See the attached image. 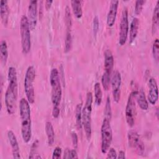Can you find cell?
<instances>
[{
  "mask_svg": "<svg viewBox=\"0 0 159 159\" xmlns=\"http://www.w3.org/2000/svg\"><path fill=\"white\" fill-rule=\"evenodd\" d=\"M8 57V50L7 43L5 40H2L0 45V58L1 62L6 65Z\"/></svg>",
  "mask_w": 159,
  "mask_h": 159,
  "instance_id": "cb8c5ba5",
  "label": "cell"
},
{
  "mask_svg": "<svg viewBox=\"0 0 159 159\" xmlns=\"http://www.w3.org/2000/svg\"><path fill=\"white\" fill-rule=\"evenodd\" d=\"M148 100L149 102L154 105L158 101V86L157 83L155 78H150L148 80Z\"/></svg>",
  "mask_w": 159,
  "mask_h": 159,
  "instance_id": "5bb4252c",
  "label": "cell"
},
{
  "mask_svg": "<svg viewBox=\"0 0 159 159\" xmlns=\"http://www.w3.org/2000/svg\"><path fill=\"white\" fill-rule=\"evenodd\" d=\"M20 34L21 37V45L22 52L27 54L31 48L30 27L27 16L23 15L20 21Z\"/></svg>",
  "mask_w": 159,
  "mask_h": 159,
  "instance_id": "277c9868",
  "label": "cell"
},
{
  "mask_svg": "<svg viewBox=\"0 0 159 159\" xmlns=\"http://www.w3.org/2000/svg\"><path fill=\"white\" fill-rule=\"evenodd\" d=\"M112 93L114 101L117 103L120 99V87H121V75L119 71L116 70L113 72L111 80Z\"/></svg>",
  "mask_w": 159,
  "mask_h": 159,
  "instance_id": "9c48e42d",
  "label": "cell"
},
{
  "mask_svg": "<svg viewBox=\"0 0 159 159\" xmlns=\"http://www.w3.org/2000/svg\"><path fill=\"white\" fill-rule=\"evenodd\" d=\"M139 27V20L137 17H134L130 23L129 32V42L132 43L135 39Z\"/></svg>",
  "mask_w": 159,
  "mask_h": 159,
  "instance_id": "d6986e66",
  "label": "cell"
},
{
  "mask_svg": "<svg viewBox=\"0 0 159 159\" xmlns=\"http://www.w3.org/2000/svg\"><path fill=\"white\" fill-rule=\"evenodd\" d=\"M35 69L33 66H29L25 72L24 87L27 99L30 104H33L35 101V92L34 82L35 78Z\"/></svg>",
  "mask_w": 159,
  "mask_h": 159,
  "instance_id": "5b68a950",
  "label": "cell"
},
{
  "mask_svg": "<svg viewBox=\"0 0 159 159\" xmlns=\"http://www.w3.org/2000/svg\"><path fill=\"white\" fill-rule=\"evenodd\" d=\"M159 24V1L157 2L153 9L152 20V34H155L158 29Z\"/></svg>",
  "mask_w": 159,
  "mask_h": 159,
  "instance_id": "ffe728a7",
  "label": "cell"
},
{
  "mask_svg": "<svg viewBox=\"0 0 159 159\" xmlns=\"http://www.w3.org/2000/svg\"><path fill=\"white\" fill-rule=\"evenodd\" d=\"M94 90L95 96V103L97 106H99L101 104L102 98V93L99 83L97 82L95 83L94 86Z\"/></svg>",
  "mask_w": 159,
  "mask_h": 159,
  "instance_id": "484cf974",
  "label": "cell"
},
{
  "mask_svg": "<svg viewBox=\"0 0 159 159\" xmlns=\"http://www.w3.org/2000/svg\"><path fill=\"white\" fill-rule=\"evenodd\" d=\"M38 143H39V141H38L37 140H35V141L33 143V144H32V147H31V150H30V155H29V158H32V156H33L32 155H34L35 152V150H36V148H37V147Z\"/></svg>",
  "mask_w": 159,
  "mask_h": 159,
  "instance_id": "d590c367",
  "label": "cell"
},
{
  "mask_svg": "<svg viewBox=\"0 0 159 159\" xmlns=\"http://www.w3.org/2000/svg\"><path fill=\"white\" fill-rule=\"evenodd\" d=\"M65 21L66 26V31H71L70 30L71 27V16L70 9L68 6H66L65 11Z\"/></svg>",
  "mask_w": 159,
  "mask_h": 159,
  "instance_id": "4316f807",
  "label": "cell"
},
{
  "mask_svg": "<svg viewBox=\"0 0 159 159\" xmlns=\"http://www.w3.org/2000/svg\"><path fill=\"white\" fill-rule=\"evenodd\" d=\"M50 83L52 88V102L53 108L60 107L62 92L59 73L57 68H53L50 71Z\"/></svg>",
  "mask_w": 159,
  "mask_h": 159,
  "instance_id": "3957f363",
  "label": "cell"
},
{
  "mask_svg": "<svg viewBox=\"0 0 159 159\" xmlns=\"http://www.w3.org/2000/svg\"><path fill=\"white\" fill-rule=\"evenodd\" d=\"M52 2H53V1H50V0L46 1L45 2V8L47 10H48L50 8Z\"/></svg>",
  "mask_w": 159,
  "mask_h": 159,
  "instance_id": "f35d334b",
  "label": "cell"
},
{
  "mask_svg": "<svg viewBox=\"0 0 159 159\" xmlns=\"http://www.w3.org/2000/svg\"><path fill=\"white\" fill-rule=\"evenodd\" d=\"M118 158H125V152L122 150L120 151L119 154H118V157H117Z\"/></svg>",
  "mask_w": 159,
  "mask_h": 159,
  "instance_id": "60d3db41",
  "label": "cell"
},
{
  "mask_svg": "<svg viewBox=\"0 0 159 159\" xmlns=\"http://www.w3.org/2000/svg\"><path fill=\"white\" fill-rule=\"evenodd\" d=\"M152 52L153 58L157 61H158L159 58V41L158 39H156L153 42L152 46Z\"/></svg>",
  "mask_w": 159,
  "mask_h": 159,
  "instance_id": "4dcf8cb0",
  "label": "cell"
},
{
  "mask_svg": "<svg viewBox=\"0 0 159 159\" xmlns=\"http://www.w3.org/2000/svg\"><path fill=\"white\" fill-rule=\"evenodd\" d=\"M71 8L73 12L75 17L78 19L81 17L83 15V11H82V6L81 1L78 0H73L71 1Z\"/></svg>",
  "mask_w": 159,
  "mask_h": 159,
  "instance_id": "603a6c76",
  "label": "cell"
},
{
  "mask_svg": "<svg viewBox=\"0 0 159 159\" xmlns=\"http://www.w3.org/2000/svg\"><path fill=\"white\" fill-rule=\"evenodd\" d=\"M82 102L77 104L75 109L76 124L78 129H81L82 127Z\"/></svg>",
  "mask_w": 159,
  "mask_h": 159,
  "instance_id": "d4e9b609",
  "label": "cell"
},
{
  "mask_svg": "<svg viewBox=\"0 0 159 159\" xmlns=\"http://www.w3.org/2000/svg\"><path fill=\"white\" fill-rule=\"evenodd\" d=\"M137 101L139 106L141 108V109L146 111L148 109V103L146 99L145 92L142 89L140 90L139 92H137Z\"/></svg>",
  "mask_w": 159,
  "mask_h": 159,
  "instance_id": "7402d4cb",
  "label": "cell"
},
{
  "mask_svg": "<svg viewBox=\"0 0 159 159\" xmlns=\"http://www.w3.org/2000/svg\"><path fill=\"white\" fill-rule=\"evenodd\" d=\"M145 2V1H143V0L136 1L135 4V13L136 14L138 15L140 14Z\"/></svg>",
  "mask_w": 159,
  "mask_h": 159,
  "instance_id": "1f68e13d",
  "label": "cell"
},
{
  "mask_svg": "<svg viewBox=\"0 0 159 159\" xmlns=\"http://www.w3.org/2000/svg\"><path fill=\"white\" fill-rule=\"evenodd\" d=\"M129 32V20H128V11L126 8H124L122 12L121 19L120 22L119 37V43L120 45H124L127 40Z\"/></svg>",
  "mask_w": 159,
  "mask_h": 159,
  "instance_id": "ba28073f",
  "label": "cell"
},
{
  "mask_svg": "<svg viewBox=\"0 0 159 159\" xmlns=\"http://www.w3.org/2000/svg\"><path fill=\"white\" fill-rule=\"evenodd\" d=\"M19 112L21 119V134L25 143H28L32 137L31 115L29 102L22 98L19 102Z\"/></svg>",
  "mask_w": 159,
  "mask_h": 159,
  "instance_id": "6da1fadb",
  "label": "cell"
},
{
  "mask_svg": "<svg viewBox=\"0 0 159 159\" xmlns=\"http://www.w3.org/2000/svg\"><path fill=\"white\" fill-rule=\"evenodd\" d=\"M71 139H72V143H73V145L75 147V148H76L78 147V136L76 135V133L73 132L71 134Z\"/></svg>",
  "mask_w": 159,
  "mask_h": 159,
  "instance_id": "8d00e7d4",
  "label": "cell"
},
{
  "mask_svg": "<svg viewBox=\"0 0 159 159\" xmlns=\"http://www.w3.org/2000/svg\"><path fill=\"white\" fill-rule=\"evenodd\" d=\"M119 5V1L112 0L111 1L110 7L107 15V24L109 27H112L115 23L117 8Z\"/></svg>",
  "mask_w": 159,
  "mask_h": 159,
  "instance_id": "9a60e30c",
  "label": "cell"
},
{
  "mask_svg": "<svg viewBox=\"0 0 159 159\" xmlns=\"http://www.w3.org/2000/svg\"><path fill=\"white\" fill-rule=\"evenodd\" d=\"M0 15L2 24L6 26L8 23L9 16V8L6 0H1L0 2Z\"/></svg>",
  "mask_w": 159,
  "mask_h": 159,
  "instance_id": "ac0fdd59",
  "label": "cell"
},
{
  "mask_svg": "<svg viewBox=\"0 0 159 159\" xmlns=\"http://www.w3.org/2000/svg\"><path fill=\"white\" fill-rule=\"evenodd\" d=\"M71 43H72V40H71V31H66L65 41V50H64V52L65 53H67L70 50L71 47Z\"/></svg>",
  "mask_w": 159,
  "mask_h": 159,
  "instance_id": "f546056e",
  "label": "cell"
},
{
  "mask_svg": "<svg viewBox=\"0 0 159 159\" xmlns=\"http://www.w3.org/2000/svg\"><path fill=\"white\" fill-rule=\"evenodd\" d=\"M104 73L111 76L114 68V60L113 55L109 49H106L104 53Z\"/></svg>",
  "mask_w": 159,
  "mask_h": 159,
  "instance_id": "e0dca14e",
  "label": "cell"
},
{
  "mask_svg": "<svg viewBox=\"0 0 159 159\" xmlns=\"http://www.w3.org/2000/svg\"><path fill=\"white\" fill-rule=\"evenodd\" d=\"M137 91H136L130 93L125 107V119L128 125L130 127H133L135 124L136 116L135 98L137 97Z\"/></svg>",
  "mask_w": 159,
  "mask_h": 159,
  "instance_id": "52a82bcc",
  "label": "cell"
},
{
  "mask_svg": "<svg viewBox=\"0 0 159 159\" xmlns=\"http://www.w3.org/2000/svg\"><path fill=\"white\" fill-rule=\"evenodd\" d=\"M104 118L107 119L111 120V117H112V111H111V100H110L109 96L107 97L106 105H105V107H104Z\"/></svg>",
  "mask_w": 159,
  "mask_h": 159,
  "instance_id": "83f0119b",
  "label": "cell"
},
{
  "mask_svg": "<svg viewBox=\"0 0 159 159\" xmlns=\"http://www.w3.org/2000/svg\"><path fill=\"white\" fill-rule=\"evenodd\" d=\"M107 151V158H117V153L114 148H109Z\"/></svg>",
  "mask_w": 159,
  "mask_h": 159,
  "instance_id": "e575fe53",
  "label": "cell"
},
{
  "mask_svg": "<svg viewBox=\"0 0 159 159\" xmlns=\"http://www.w3.org/2000/svg\"><path fill=\"white\" fill-rule=\"evenodd\" d=\"M7 79H8V86L7 89H10L15 94H17V71L15 67L10 66L8 69L7 73Z\"/></svg>",
  "mask_w": 159,
  "mask_h": 159,
  "instance_id": "4fadbf2b",
  "label": "cell"
},
{
  "mask_svg": "<svg viewBox=\"0 0 159 159\" xmlns=\"http://www.w3.org/2000/svg\"><path fill=\"white\" fill-rule=\"evenodd\" d=\"M70 150L68 148H66L64 152V158H70Z\"/></svg>",
  "mask_w": 159,
  "mask_h": 159,
  "instance_id": "ab89813d",
  "label": "cell"
},
{
  "mask_svg": "<svg viewBox=\"0 0 159 159\" xmlns=\"http://www.w3.org/2000/svg\"><path fill=\"white\" fill-rule=\"evenodd\" d=\"M45 132L47 136L48 144L49 146H52L55 141V132L53 125L50 121H47L45 123Z\"/></svg>",
  "mask_w": 159,
  "mask_h": 159,
  "instance_id": "44dd1931",
  "label": "cell"
},
{
  "mask_svg": "<svg viewBox=\"0 0 159 159\" xmlns=\"http://www.w3.org/2000/svg\"><path fill=\"white\" fill-rule=\"evenodd\" d=\"M99 27V19L97 16H95L93 19V34L94 35H96Z\"/></svg>",
  "mask_w": 159,
  "mask_h": 159,
  "instance_id": "d6a6232c",
  "label": "cell"
},
{
  "mask_svg": "<svg viewBox=\"0 0 159 159\" xmlns=\"http://www.w3.org/2000/svg\"><path fill=\"white\" fill-rule=\"evenodd\" d=\"M7 138L12 148V152L14 158H20V148L17 140L14 133L12 130L7 132Z\"/></svg>",
  "mask_w": 159,
  "mask_h": 159,
  "instance_id": "2e32d148",
  "label": "cell"
},
{
  "mask_svg": "<svg viewBox=\"0 0 159 159\" xmlns=\"http://www.w3.org/2000/svg\"><path fill=\"white\" fill-rule=\"evenodd\" d=\"M111 75L106 73H103L102 75V78H101V83H102V86L103 89L105 91H107L109 88V84L111 82Z\"/></svg>",
  "mask_w": 159,
  "mask_h": 159,
  "instance_id": "f1b7e54d",
  "label": "cell"
},
{
  "mask_svg": "<svg viewBox=\"0 0 159 159\" xmlns=\"http://www.w3.org/2000/svg\"><path fill=\"white\" fill-rule=\"evenodd\" d=\"M93 101V99L92 93L88 92L84 106L82 108V125L83 126L85 135L88 140H90L92 134L91 113Z\"/></svg>",
  "mask_w": 159,
  "mask_h": 159,
  "instance_id": "7a4b0ae2",
  "label": "cell"
},
{
  "mask_svg": "<svg viewBox=\"0 0 159 159\" xmlns=\"http://www.w3.org/2000/svg\"><path fill=\"white\" fill-rule=\"evenodd\" d=\"M129 145L133 148H135L140 153H142L145 150V146L138 133L133 130H130L127 133Z\"/></svg>",
  "mask_w": 159,
  "mask_h": 159,
  "instance_id": "30bf717a",
  "label": "cell"
},
{
  "mask_svg": "<svg viewBox=\"0 0 159 159\" xmlns=\"http://www.w3.org/2000/svg\"><path fill=\"white\" fill-rule=\"evenodd\" d=\"M4 101L7 112L9 114L14 113L16 106V101L17 99V94L13 93L10 89H6L4 96Z\"/></svg>",
  "mask_w": 159,
  "mask_h": 159,
  "instance_id": "8fae6325",
  "label": "cell"
},
{
  "mask_svg": "<svg viewBox=\"0 0 159 159\" xmlns=\"http://www.w3.org/2000/svg\"><path fill=\"white\" fill-rule=\"evenodd\" d=\"M101 152L106 153L110 148L112 140V132L111 120L104 118L101 125Z\"/></svg>",
  "mask_w": 159,
  "mask_h": 159,
  "instance_id": "8992f818",
  "label": "cell"
},
{
  "mask_svg": "<svg viewBox=\"0 0 159 159\" xmlns=\"http://www.w3.org/2000/svg\"><path fill=\"white\" fill-rule=\"evenodd\" d=\"M70 158H78V154L75 149L70 150Z\"/></svg>",
  "mask_w": 159,
  "mask_h": 159,
  "instance_id": "74e56055",
  "label": "cell"
},
{
  "mask_svg": "<svg viewBox=\"0 0 159 159\" xmlns=\"http://www.w3.org/2000/svg\"><path fill=\"white\" fill-rule=\"evenodd\" d=\"M37 1L33 0L30 1L28 7V20L30 29H35L37 24Z\"/></svg>",
  "mask_w": 159,
  "mask_h": 159,
  "instance_id": "7c38bea8",
  "label": "cell"
},
{
  "mask_svg": "<svg viewBox=\"0 0 159 159\" xmlns=\"http://www.w3.org/2000/svg\"><path fill=\"white\" fill-rule=\"evenodd\" d=\"M61 155V148L60 147H57L54 149L53 153H52V158L53 159H57L60 158Z\"/></svg>",
  "mask_w": 159,
  "mask_h": 159,
  "instance_id": "836d02e7",
  "label": "cell"
}]
</instances>
